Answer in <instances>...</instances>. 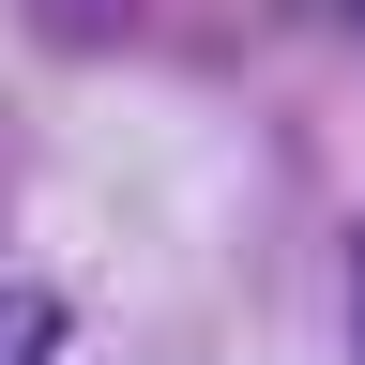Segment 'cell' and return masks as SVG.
Masks as SVG:
<instances>
[{"instance_id": "6da1fadb", "label": "cell", "mask_w": 365, "mask_h": 365, "mask_svg": "<svg viewBox=\"0 0 365 365\" xmlns=\"http://www.w3.org/2000/svg\"><path fill=\"white\" fill-rule=\"evenodd\" d=\"M0 365H46V304H0Z\"/></svg>"}]
</instances>
